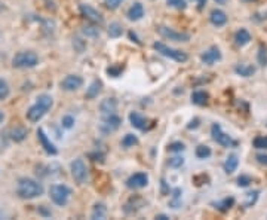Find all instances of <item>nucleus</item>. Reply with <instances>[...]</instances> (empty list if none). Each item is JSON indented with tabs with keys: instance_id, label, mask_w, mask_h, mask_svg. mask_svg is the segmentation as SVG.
Returning a JSON list of instances; mask_svg holds the SVG:
<instances>
[{
	"instance_id": "nucleus-1",
	"label": "nucleus",
	"mask_w": 267,
	"mask_h": 220,
	"mask_svg": "<svg viewBox=\"0 0 267 220\" xmlns=\"http://www.w3.org/2000/svg\"><path fill=\"white\" fill-rule=\"evenodd\" d=\"M17 195L23 199H34L43 195V186L33 179L23 177L17 183Z\"/></svg>"
},
{
	"instance_id": "nucleus-2",
	"label": "nucleus",
	"mask_w": 267,
	"mask_h": 220,
	"mask_svg": "<svg viewBox=\"0 0 267 220\" xmlns=\"http://www.w3.org/2000/svg\"><path fill=\"white\" fill-rule=\"evenodd\" d=\"M52 104H54V100L51 95H48V94L39 95L36 98V103L27 110V119L33 124L39 122L48 113V110L52 107Z\"/></svg>"
},
{
	"instance_id": "nucleus-3",
	"label": "nucleus",
	"mask_w": 267,
	"mask_h": 220,
	"mask_svg": "<svg viewBox=\"0 0 267 220\" xmlns=\"http://www.w3.org/2000/svg\"><path fill=\"white\" fill-rule=\"evenodd\" d=\"M39 63V57L33 51H21L14 55L12 65L15 68H33Z\"/></svg>"
},
{
	"instance_id": "nucleus-4",
	"label": "nucleus",
	"mask_w": 267,
	"mask_h": 220,
	"mask_svg": "<svg viewBox=\"0 0 267 220\" xmlns=\"http://www.w3.org/2000/svg\"><path fill=\"white\" fill-rule=\"evenodd\" d=\"M70 195H71V189L65 185H52L49 189V196H51L52 202L57 204L58 207L67 205Z\"/></svg>"
},
{
	"instance_id": "nucleus-5",
	"label": "nucleus",
	"mask_w": 267,
	"mask_h": 220,
	"mask_svg": "<svg viewBox=\"0 0 267 220\" xmlns=\"http://www.w3.org/2000/svg\"><path fill=\"white\" fill-rule=\"evenodd\" d=\"M153 48H154L160 55H163V57H166V58H171V60H174V61H177V63H186V61L189 60V57H187L186 52L178 51V49H172V48H169L168 45H165V43H162V42L153 43Z\"/></svg>"
},
{
	"instance_id": "nucleus-6",
	"label": "nucleus",
	"mask_w": 267,
	"mask_h": 220,
	"mask_svg": "<svg viewBox=\"0 0 267 220\" xmlns=\"http://www.w3.org/2000/svg\"><path fill=\"white\" fill-rule=\"evenodd\" d=\"M70 170H71V176L74 179V182L77 185H83L88 179V168L83 162V159L77 158L70 164Z\"/></svg>"
},
{
	"instance_id": "nucleus-7",
	"label": "nucleus",
	"mask_w": 267,
	"mask_h": 220,
	"mask_svg": "<svg viewBox=\"0 0 267 220\" xmlns=\"http://www.w3.org/2000/svg\"><path fill=\"white\" fill-rule=\"evenodd\" d=\"M156 30L162 37H165L168 40H172V42H189L190 40V34L181 33V31H175V30H172V29H169L166 26H159Z\"/></svg>"
},
{
	"instance_id": "nucleus-8",
	"label": "nucleus",
	"mask_w": 267,
	"mask_h": 220,
	"mask_svg": "<svg viewBox=\"0 0 267 220\" xmlns=\"http://www.w3.org/2000/svg\"><path fill=\"white\" fill-rule=\"evenodd\" d=\"M211 135H212V140H214L215 143H218L220 146H223V148H232V146L236 144V143L232 140V137L227 135V134L221 129V126H220L218 124H214V125L211 126Z\"/></svg>"
},
{
	"instance_id": "nucleus-9",
	"label": "nucleus",
	"mask_w": 267,
	"mask_h": 220,
	"mask_svg": "<svg viewBox=\"0 0 267 220\" xmlns=\"http://www.w3.org/2000/svg\"><path fill=\"white\" fill-rule=\"evenodd\" d=\"M79 11H80V14H82L88 21H91V23H94V24H103V23H104L103 15H101L97 9H94L92 6H89V5H80V6H79Z\"/></svg>"
},
{
	"instance_id": "nucleus-10",
	"label": "nucleus",
	"mask_w": 267,
	"mask_h": 220,
	"mask_svg": "<svg viewBox=\"0 0 267 220\" xmlns=\"http://www.w3.org/2000/svg\"><path fill=\"white\" fill-rule=\"evenodd\" d=\"M120 124H122V119L116 113L106 115V116H103L101 129H103V132H112V131H116L120 126Z\"/></svg>"
},
{
	"instance_id": "nucleus-11",
	"label": "nucleus",
	"mask_w": 267,
	"mask_h": 220,
	"mask_svg": "<svg viewBox=\"0 0 267 220\" xmlns=\"http://www.w3.org/2000/svg\"><path fill=\"white\" fill-rule=\"evenodd\" d=\"M148 185V177L146 173H135L126 180V186L129 189H143Z\"/></svg>"
},
{
	"instance_id": "nucleus-12",
	"label": "nucleus",
	"mask_w": 267,
	"mask_h": 220,
	"mask_svg": "<svg viewBox=\"0 0 267 220\" xmlns=\"http://www.w3.org/2000/svg\"><path fill=\"white\" fill-rule=\"evenodd\" d=\"M83 85V79L77 75H68L61 81V88L64 91H76Z\"/></svg>"
},
{
	"instance_id": "nucleus-13",
	"label": "nucleus",
	"mask_w": 267,
	"mask_h": 220,
	"mask_svg": "<svg viewBox=\"0 0 267 220\" xmlns=\"http://www.w3.org/2000/svg\"><path fill=\"white\" fill-rule=\"evenodd\" d=\"M37 138H39V141H40V144H42V148L45 149V152H46L48 155H57V154H58V151H57V148H55V144L48 138V135L45 134L43 128H39V129H37Z\"/></svg>"
},
{
	"instance_id": "nucleus-14",
	"label": "nucleus",
	"mask_w": 267,
	"mask_h": 220,
	"mask_svg": "<svg viewBox=\"0 0 267 220\" xmlns=\"http://www.w3.org/2000/svg\"><path fill=\"white\" fill-rule=\"evenodd\" d=\"M201 60H202V63H205L208 65H212L214 63L221 60V52H220V49L217 46H211L208 51H205L201 55Z\"/></svg>"
},
{
	"instance_id": "nucleus-15",
	"label": "nucleus",
	"mask_w": 267,
	"mask_h": 220,
	"mask_svg": "<svg viewBox=\"0 0 267 220\" xmlns=\"http://www.w3.org/2000/svg\"><path fill=\"white\" fill-rule=\"evenodd\" d=\"M129 122H131V125H132L134 128H137V129H140V131L148 129V121H147L144 116H141L140 113H137V112L129 113Z\"/></svg>"
},
{
	"instance_id": "nucleus-16",
	"label": "nucleus",
	"mask_w": 267,
	"mask_h": 220,
	"mask_svg": "<svg viewBox=\"0 0 267 220\" xmlns=\"http://www.w3.org/2000/svg\"><path fill=\"white\" fill-rule=\"evenodd\" d=\"M144 202H146V201H144L141 196H134V198H131V199L125 204L123 211H125L126 214H134V213H137L138 210L143 208Z\"/></svg>"
},
{
	"instance_id": "nucleus-17",
	"label": "nucleus",
	"mask_w": 267,
	"mask_h": 220,
	"mask_svg": "<svg viewBox=\"0 0 267 220\" xmlns=\"http://www.w3.org/2000/svg\"><path fill=\"white\" fill-rule=\"evenodd\" d=\"M116 109H118V100L116 98H106L101 101L100 104V112L103 116L106 115H112V113H116Z\"/></svg>"
},
{
	"instance_id": "nucleus-18",
	"label": "nucleus",
	"mask_w": 267,
	"mask_h": 220,
	"mask_svg": "<svg viewBox=\"0 0 267 220\" xmlns=\"http://www.w3.org/2000/svg\"><path fill=\"white\" fill-rule=\"evenodd\" d=\"M209 21L215 27H223L227 23V15L221 9H214L209 15Z\"/></svg>"
},
{
	"instance_id": "nucleus-19",
	"label": "nucleus",
	"mask_w": 267,
	"mask_h": 220,
	"mask_svg": "<svg viewBox=\"0 0 267 220\" xmlns=\"http://www.w3.org/2000/svg\"><path fill=\"white\" fill-rule=\"evenodd\" d=\"M126 17H128L131 21H138V20H141V18L144 17V8H143V5L138 3V2L134 3V5L128 9Z\"/></svg>"
},
{
	"instance_id": "nucleus-20",
	"label": "nucleus",
	"mask_w": 267,
	"mask_h": 220,
	"mask_svg": "<svg viewBox=\"0 0 267 220\" xmlns=\"http://www.w3.org/2000/svg\"><path fill=\"white\" fill-rule=\"evenodd\" d=\"M101 88H103V82H101L100 79H95L91 85H89V88L86 90L85 97H86L88 100H92V98L98 97V94L101 93Z\"/></svg>"
},
{
	"instance_id": "nucleus-21",
	"label": "nucleus",
	"mask_w": 267,
	"mask_h": 220,
	"mask_svg": "<svg viewBox=\"0 0 267 220\" xmlns=\"http://www.w3.org/2000/svg\"><path fill=\"white\" fill-rule=\"evenodd\" d=\"M249 42H251V34H249L248 30L240 29V30H237V31L235 33V43H236L237 46H246Z\"/></svg>"
},
{
	"instance_id": "nucleus-22",
	"label": "nucleus",
	"mask_w": 267,
	"mask_h": 220,
	"mask_svg": "<svg viewBox=\"0 0 267 220\" xmlns=\"http://www.w3.org/2000/svg\"><path fill=\"white\" fill-rule=\"evenodd\" d=\"M255 67L254 65H251V64H237L236 67H235V71H236V75H239V76H243V78H249V76H252L254 73H255Z\"/></svg>"
},
{
	"instance_id": "nucleus-23",
	"label": "nucleus",
	"mask_w": 267,
	"mask_h": 220,
	"mask_svg": "<svg viewBox=\"0 0 267 220\" xmlns=\"http://www.w3.org/2000/svg\"><path fill=\"white\" fill-rule=\"evenodd\" d=\"M29 135V129L24 128V126H15L11 129V138L15 141V143H21L27 138Z\"/></svg>"
},
{
	"instance_id": "nucleus-24",
	"label": "nucleus",
	"mask_w": 267,
	"mask_h": 220,
	"mask_svg": "<svg viewBox=\"0 0 267 220\" xmlns=\"http://www.w3.org/2000/svg\"><path fill=\"white\" fill-rule=\"evenodd\" d=\"M237 165H239V158H237V155L232 154V155L226 159V162H224V171H226L227 174H232V173L236 171Z\"/></svg>"
},
{
	"instance_id": "nucleus-25",
	"label": "nucleus",
	"mask_w": 267,
	"mask_h": 220,
	"mask_svg": "<svg viewBox=\"0 0 267 220\" xmlns=\"http://www.w3.org/2000/svg\"><path fill=\"white\" fill-rule=\"evenodd\" d=\"M106 214H107V207L106 204L103 202H97L92 208V213H91V219L94 220H98V219H106Z\"/></svg>"
},
{
	"instance_id": "nucleus-26",
	"label": "nucleus",
	"mask_w": 267,
	"mask_h": 220,
	"mask_svg": "<svg viewBox=\"0 0 267 220\" xmlns=\"http://www.w3.org/2000/svg\"><path fill=\"white\" fill-rule=\"evenodd\" d=\"M208 100H209V95L205 91H195L192 94V103L196 106H205L208 103Z\"/></svg>"
},
{
	"instance_id": "nucleus-27",
	"label": "nucleus",
	"mask_w": 267,
	"mask_h": 220,
	"mask_svg": "<svg viewBox=\"0 0 267 220\" xmlns=\"http://www.w3.org/2000/svg\"><path fill=\"white\" fill-rule=\"evenodd\" d=\"M233 204H235V198L229 196V198H224V199H223V201H220V202H214L212 205H214L218 211L226 213V211H229V210L233 207Z\"/></svg>"
},
{
	"instance_id": "nucleus-28",
	"label": "nucleus",
	"mask_w": 267,
	"mask_h": 220,
	"mask_svg": "<svg viewBox=\"0 0 267 220\" xmlns=\"http://www.w3.org/2000/svg\"><path fill=\"white\" fill-rule=\"evenodd\" d=\"M122 33H123V29H122V26H120L119 23H112V24L109 26V36H110V37H113V39L120 37Z\"/></svg>"
},
{
	"instance_id": "nucleus-29",
	"label": "nucleus",
	"mask_w": 267,
	"mask_h": 220,
	"mask_svg": "<svg viewBox=\"0 0 267 220\" xmlns=\"http://www.w3.org/2000/svg\"><path fill=\"white\" fill-rule=\"evenodd\" d=\"M252 144H254V148L258 149V151L267 149V135H258V137H255L254 141H252Z\"/></svg>"
},
{
	"instance_id": "nucleus-30",
	"label": "nucleus",
	"mask_w": 267,
	"mask_h": 220,
	"mask_svg": "<svg viewBox=\"0 0 267 220\" xmlns=\"http://www.w3.org/2000/svg\"><path fill=\"white\" fill-rule=\"evenodd\" d=\"M196 157L199 158V159H207V158H209L211 157V149L208 148V146H198L196 148Z\"/></svg>"
},
{
	"instance_id": "nucleus-31",
	"label": "nucleus",
	"mask_w": 267,
	"mask_h": 220,
	"mask_svg": "<svg viewBox=\"0 0 267 220\" xmlns=\"http://www.w3.org/2000/svg\"><path fill=\"white\" fill-rule=\"evenodd\" d=\"M138 143V138H137V135H134V134H126L125 137H123V140H122V146L123 148H132V146H135Z\"/></svg>"
},
{
	"instance_id": "nucleus-32",
	"label": "nucleus",
	"mask_w": 267,
	"mask_h": 220,
	"mask_svg": "<svg viewBox=\"0 0 267 220\" xmlns=\"http://www.w3.org/2000/svg\"><path fill=\"white\" fill-rule=\"evenodd\" d=\"M82 33L86 36V37H98L100 36V30L94 26H86L82 29Z\"/></svg>"
},
{
	"instance_id": "nucleus-33",
	"label": "nucleus",
	"mask_w": 267,
	"mask_h": 220,
	"mask_svg": "<svg viewBox=\"0 0 267 220\" xmlns=\"http://www.w3.org/2000/svg\"><path fill=\"white\" fill-rule=\"evenodd\" d=\"M11 94V90H9V85L6 81L0 79V100H6Z\"/></svg>"
},
{
	"instance_id": "nucleus-34",
	"label": "nucleus",
	"mask_w": 267,
	"mask_h": 220,
	"mask_svg": "<svg viewBox=\"0 0 267 220\" xmlns=\"http://www.w3.org/2000/svg\"><path fill=\"white\" fill-rule=\"evenodd\" d=\"M168 5H169L171 8L180 9V11H184V9L187 8L186 0H168Z\"/></svg>"
},
{
	"instance_id": "nucleus-35",
	"label": "nucleus",
	"mask_w": 267,
	"mask_h": 220,
	"mask_svg": "<svg viewBox=\"0 0 267 220\" xmlns=\"http://www.w3.org/2000/svg\"><path fill=\"white\" fill-rule=\"evenodd\" d=\"M258 195H260V192H258V190H254V192L246 193V201H245V205H246V207H252V205L257 202Z\"/></svg>"
},
{
	"instance_id": "nucleus-36",
	"label": "nucleus",
	"mask_w": 267,
	"mask_h": 220,
	"mask_svg": "<svg viewBox=\"0 0 267 220\" xmlns=\"http://www.w3.org/2000/svg\"><path fill=\"white\" fill-rule=\"evenodd\" d=\"M251 183H252V179H251L249 176H246V174H242V176L237 177V186H239V188H246V186H249Z\"/></svg>"
},
{
	"instance_id": "nucleus-37",
	"label": "nucleus",
	"mask_w": 267,
	"mask_h": 220,
	"mask_svg": "<svg viewBox=\"0 0 267 220\" xmlns=\"http://www.w3.org/2000/svg\"><path fill=\"white\" fill-rule=\"evenodd\" d=\"M122 71H123V65H112V67L107 68V73H109L110 76H113V78L120 76Z\"/></svg>"
},
{
	"instance_id": "nucleus-38",
	"label": "nucleus",
	"mask_w": 267,
	"mask_h": 220,
	"mask_svg": "<svg viewBox=\"0 0 267 220\" xmlns=\"http://www.w3.org/2000/svg\"><path fill=\"white\" fill-rule=\"evenodd\" d=\"M258 63L261 65L267 64V48L266 46H260V49H258Z\"/></svg>"
},
{
	"instance_id": "nucleus-39",
	"label": "nucleus",
	"mask_w": 267,
	"mask_h": 220,
	"mask_svg": "<svg viewBox=\"0 0 267 220\" xmlns=\"http://www.w3.org/2000/svg\"><path fill=\"white\" fill-rule=\"evenodd\" d=\"M125 2V0H104V3H106V6L110 9V11H115V9H118L122 3Z\"/></svg>"
},
{
	"instance_id": "nucleus-40",
	"label": "nucleus",
	"mask_w": 267,
	"mask_h": 220,
	"mask_svg": "<svg viewBox=\"0 0 267 220\" xmlns=\"http://www.w3.org/2000/svg\"><path fill=\"white\" fill-rule=\"evenodd\" d=\"M184 164V158H180V157H175V158H171L168 165L172 167V168H180L181 165Z\"/></svg>"
},
{
	"instance_id": "nucleus-41",
	"label": "nucleus",
	"mask_w": 267,
	"mask_h": 220,
	"mask_svg": "<svg viewBox=\"0 0 267 220\" xmlns=\"http://www.w3.org/2000/svg\"><path fill=\"white\" fill-rule=\"evenodd\" d=\"M184 149H186V146L181 141H175V143L169 144V151L171 152H183Z\"/></svg>"
},
{
	"instance_id": "nucleus-42",
	"label": "nucleus",
	"mask_w": 267,
	"mask_h": 220,
	"mask_svg": "<svg viewBox=\"0 0 267 220\" xmlns=\"http://www.w3.org/2000/svg\"><path fill=\"white\" fill-rule=\"evenodd\" d=\"M61 125H62V128H65V129L73 128V125H74V118H73V116H70V115L64 116V118H62V121H61Z\"/></svg>"
},
{
	"instance_id": "nucleus-43",
	"label": "nucleus",
	"mask_w": 267,
	"mask_h": 220,
	"mask_svg": "<svg viewBox=\"0 0 267 220\" xmlns=\"http://www.w3.org/2000/svg\"><path fill=\"white\" fill-rule=\"evenodd\" d=\"M180 193H181L180 189H175V190H174V201L171 202L172 208H178V204H180Z\"/></svg>"
},
{
	"instance_id": "nucleus-44",
	"label": "nucleus",
	"mask_w": 267,
	"mask_h": 220,
	"mask_svg": "<svg viewBox=\"0 0 267 220\" xmlns=\"http://www.w3.org/2000/svg\"><path fill=\"white\" fill-rule=\"evenodd\" d=\"M73 46L77 49V52H82L83 49H85V46H86V43L83 42V40H80L79 37H76V39H73Z\"/></svg>"
},
{
	"instance_id": "nucleus-45",
	"label": "nucleus",
	"mask_w": 267,
	"mask_h": 220,
	"mask_svg": "<svg viewBox=\"0 0 267 220\" xmlns=\"http://www.w3.org/2000/svg\"><path fill=\"white\" fill-rule=\"evenodd\" d=\"M92 158V161H100V162H104V155L103 154H100V152H95V154H91L89 155Z\"/></svg>"
},
{
	"instance_id": "nucleus-46",
	"label": "nucleus",
	"mask_w": 267,
	"mask_h": 220,
	"mask_svg": "<svg viewBox=\"0 0 267 220\" xmlns=\"http://www.w3.org/2000/svg\"><path fill=\"white\" fill-rule=\"evenodd\" d=\"M255 159H257L260 164L267 165V155H257V157H255Z\"/></svg>"
},
{
	"instance_id": "nucleus-47",
	"label": "nucleus",
	"mask_w": 267,
	"mask_h": 220,
	"mask_svg": "<svg viewBox=\"0 0 267 220\" xmlns=\"http://www.w3.org/2000/svg\"><path fill=\"white\" fill-rule=\"evenodd\" d=\"M39 213H40V214H43L45 217H51V216H52V213H51V211H48L43 205H42V207H39Z\"/></svg>"
},
{
	"instance_id": "nucleus-48",
	"label": "nucleus",
	"mask_w": 267,
	"mask_h": 220,
	"mask_svg": "<svg viewBox=\"0 0 267 220\" xmlns=\"http://www.w3.org/2000/svg\"><path fill=\"white\" fill-rule=\"evenodd\" d=\"M195 2L198 3V9L201 11V9H204L205 8V5H207V0H195Z\"/></svg>"
},
{
	"instance_id": "nucleus-49",
	"label": "nucleus",
	"mask_w": 267,
	"mask_h": 220,
	"mask_svg": "<svg viewBox=\"0 0 267 220\" xmlns=\"http://www.w3.org/2000/svg\"><path fill=\"white\" fill-rule=\"evenodd\" d=\"M198 125H199V119H195V121H192V122H190L189 129H192V128H198Z\"/></svg>"
},
{
	"instance_id": "nucleus-50",
	"label": "nucleus",
	"mask_w": 267,
	"mask_h": 220,
	"mask_svg": "<svg viewBox=\"0 0 267 220\" xmlns=\"http://www.w3.org/2000/svg\"><path fill=\"white\" fill-rule=\"evenodd\" d=\"M129 37H131L132 40H135V42H137L138 45H141V42H140V40L137 39V36H135V33H134V31H129Z\"/></svg>"
},
{
	"instance_id": "nucleus-51",
	"label": "nucleus",
	"mask_w": 267,
	"mask_h": 220,
	"mask_svg": "<svg viewBox=\"0 0 267 220\" xmlns=\"http://www.w3.org/2000/svg\"><path fill=\"white\" fill-rule=\"evenodd\" d=\"M156 219H159V220H168L169 217L165 216V214H159V216H156Z\"/></svg>"
},
{
	"instance_id": "nucleus-52",
	"label": "nucleus",
	"mask_w": 267,
	"mask_h": 220,
	"mask_svg": "<svg viewBox=\"0 0 267 220\" xmlns=\"http://www.w3.org/2000/svg\"><path fill=\"white\" fill-rule=\"evenodd\" d=\"M214 2H217L218 5H224V3L227 2V0H214Z\"/></svg>"
},
{
	"instance_id": "nucleus-53",
	"label": "nucleus",
	"mask_w": 267,
	"mask_h": 220,
	"mask_svg": "<svg viewBox=\"0 0 267 220\" xmlns=\"http://www.w3.org/2000/svg\"><path fill=\"white\" fill-rule=\"evenodd\" d=\"M3 119H5V115H3L2 112H0V124H2V122H3Z\"/></svg>"
},
{
	"instance_id": "nucleus-54",
	"label": "nucleus",
	"mask_w": 267,
	"mask_h": 220,
	"mask_svg": "<svg viewBox=\"0 0 267 220\" xmlns=\"http://www.w3.org/2000/svg\"><path fill=\"white\" fill-rule=\"evenodd\" d=\"M3 8H5V6H3V5H2V3H0V11H2V9H3Z\"/></svg>"
},
{
	"instance_id": "nucleus-55",
	"label": "nucleus",
	"mask_w": 267,
	"mask_h": 220,
	"mask_svg": "<svg viewBox=\"0 0 267 220\" xmlns=\"http://www.w3.org/2000/svg\"><path fill=\"white\" fill-rule=\"evenodd\" d=\"M245 2H252V0H245Z\"/></svg>"
}]
</instances>
